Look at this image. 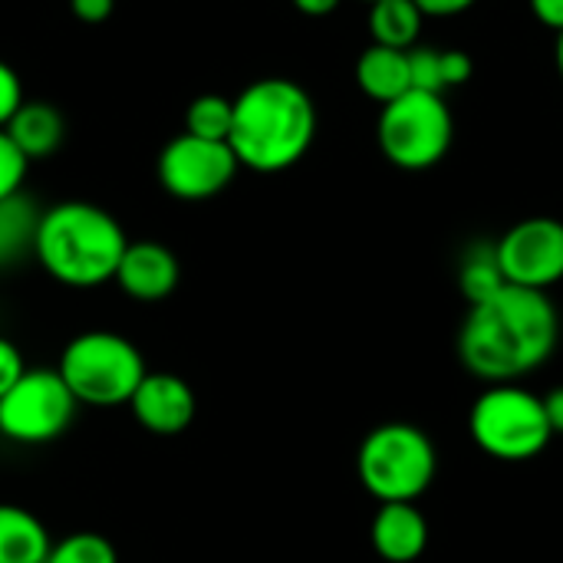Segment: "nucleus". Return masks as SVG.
<instances>
[{"mask_svg": "<svg viewBox=\"0 0 563 563\" xmlns=\"http://www.w3.org/2000/svg\"><path fill=\"white\" fill-rule=\"evenodd\" d=\"M409 82H412V89L445 96V86H442V49L439 46L416 43L409 49Z\"/></svg>", "mask_w": 563, "mask_h": 563, "instance_id": "4be33fe9", "label": "nucleus"}, {"mask_svg": "<svg viewBox=\"0 0 563 563\" xmlns=\"http://www.w3.org/2000/svg\"><path fill=\"white\" fill-rule=\"evenodd\" d=\"M20 102H23V82H20L16 69L0 59V129L20 109Z\"/></svg>", "mask_w": 563, "mask_h": 563, "instance_id": "b1692460", "label": "nucleus"}, {"mask_svg": "<svg viewBox=\"0 0 563 563\" xmlns=\"http://www.w3.org/2000/svg\"><path fill=\"white\" fill-rule=\"evenodd\" d=\"M505 284L528 290H551L563 280V221L538 214L511 224L495 241Z\"/></svg>", "mask_w": 563, "mask_h": 563, "instance_id": "9d476101", "label": "nucleus"}, {"mask_svg": "<svg viewBox=\"0 0 563 563\" xmlns=\"http://www.w3.org/2000/svg\"><path fill=\"white\" fill-rule=\"evenodd\" d=\"M528 7L538 23H544L554 33H563V0H528Z\"/></svg>", "mask_w": 563, "mask_h": 563, "instance_id": "cd10ccee", "label": "nucleus"}, {"mask_svg": "<svg viewBox=\"0 0 563 563\" xmlns=\"http://www.w3.org/2000/svg\"><path fill=\"white\" fill-rule=\"evenodd\" d=\"M53 538L30 508L0 501V563H43Z\"/></svg>", "mask_w": 563, "mask_h": 563, "instance_id": "dca6fc26", "label": "nucleus"}, {"mask_svg": "<svg viewBox=\"0 0 563 563\" xmlns=\"http://www.w3.org/2000/svg\"><path fill=\"white\" fill-rule=\"evenodd\" d=\"M561 340V317L544 290L505 284L472 303L459 330V360L482 383H518L541 369Z\"/></svg>", "mask_w": 563, "mask_h": 563, "instance_id": "f257e3e1", "label": "nucleus"}, {"mask_svg": "<svg viewBox=\"0 0 563 563\" xmlns=\"http://www.w3.org/2000/svg\"><path fill=\"white\" fill-rule=\"evenodd\" d=\"M181 277L178 257L158 241H129L115 267V287L135 303H158L175 294Z\"/></svg>", "mask_w": 563, "mask_h": 563, "instance_id": "f8f14e48", "label": "nucleus"}, {"mask_svg": "<svg viewBox=\"0 0 563 563\" xmlns=\"http://www.w3.org/2000/svg\"><path fill=\"white\" fill-rule=\"evenodd\" d=\"M300 13H307V16H327V13H333L343 0H290Z\"/></svg>", "mask_w": 563, "mask_h": 563, "instance_id": "7c9ffc66", "label": "nucleus"}, {"mask_svg": "<svg viewBox=\"0 0 563 563\" xmlns=\"http://www.w3.org/2000/svg\"><path fill=\"white\" fill-rule=\"evenodd\" d=\"M541 399H544V416H548L551 432H554V435H563V386L551 389V393L541 396Z\"/></svg>", "mask_w": 563, "mask_h": 563, "instance_id": "c756f323", "label": "nucleus"}, {"mask_svg": "<svg viewBox=\"0 0 563 563\" xmlns=\"http://www.w3.org/2000/svg\"><path fill=\"white\" fill-rule=\"evenodd\" d=\"M554 63H558V76L563 79V33H558V43H554Z\"/></svg>", "mask_w": 563, "mask_h": 563, "instance_id": "2f4dec72", "label": "nucleus"}, {"mask_svg": "<svg viewBox=\"0 0 563 563\" xmlns=\"http://www.w3.org/2000/svg\"><path fill=\"white\" fill-rule=\"evenodd\" d=\"M356 86L373 102L386 106L412 89L409 82V49H389L369 43L356 59Z\"/></svg>", "mask_w": 563, "mask_h": 563, "instance_id": "2eb2a0df", "label": "nucleus"}, {"mask_svg": "<svg viewBox=\"0 0 563 563\" xmlns=\"http://www.w3.org/2000/svg\"><path fill=\"white\" fill-rule=\"evenodd\" d=\"M231 119H234V99L205 92V96L191 99V106L185 112V132L198 135V139H211V142H228Z\"/></svg>", "mask_w": 563, "mask_h": 563, "instance_id": "aec40b11", "label": "nucleus"}, {"mask_svg": "<svg viewBox=\"0 0 563 563\" xmlns=\"http://www.w3.org/2000/svg\"><path fill=\"white\" fill-rule=\"evenodd\" d=\"M317 139V106L287 76H264L234 96L228 145L238 165L274 175L294 168Z\"/></svg>", "mask_w": 563, "mask_h": 563, "instance_id": "f03ea898", "label": "nucleus"}, {"mask_svg": "<svg viewBox=\"0 0 563 563\" xmlns=\"http://www.w3.org/2000/svg\"><path fill=\"white\" fill-rule=\"evenodd\" d=\"M158 185L178 201H208L221 195L238 175V155L228 142H211L198 135H175L158 152Z\"/></svg>", "mask_w": 563, "mask_h": 563, "instance_id": "1a4fd4ad", "label": "nucleus"}, {"mask_svg": "<svg viewBox=\"0 0 563 563\" xmlns=\"http://www.w3.org/2000/svg\"><path fill=\"white\" fill-rule=\"evenodd\" d=\"M366 3H376V0H366Z\"/></svg>", "mask_w": 563, "mask_h": 563, "instance_id": "473e14b6", "label": "nucleus"}, {"mask_svg": "<svg viewBox=\"0 0 563 563\" xmlns=\"http://www.w3.org/2000/svg\"><path fill=\"white\" fill-rule=\"evenodd\" d=\"M40 214V205L23 191L0 198V271L33 257Z\"/></svg>", "mask_w": 563, "mask_h": 563, "instance_id": "f3484780", "label": "nucleus"}, {"mask_svg": "<svg viewBox=\"0 0 563 563\" xmlns=\"http://www.w3.org/2000/svg\"><path fill=\"white\" fill-rule=\"evenodd\" d=\"M26 155L10 142V135L0 129V198H10L16 191H23V181H26Z\"/></svg>", "mask_w": 563, "mask_h": 563, "instance_id": "5701e85b", "label": "nucleus"}, {"mask_svg": "<svg viewBox=\"0 0 563 563\" xmlns=\"http://www.w3.org/2000/svg\"><path fill=\"white\" fill-rule=\"evenodd\" d=\"M3 132L26 155V162H36V158H49L63 145L66 125H63V115L53 102L23 99L20 109L10 115V122L3 125Z\"/></svg>", "mask_w": 563, "mask_h": 563, "instance_id": "4468645a", "label": "nucleus"}, {"mask_svg": "<svg viewBox=\"0 0 563 563\" xmlns=\"http://www.w3.org/2000/svg\"><path fill=\"white\" fill-rule=\"evenodd\" d=\"M43 563H119V554L109 538L96 531H76L53 541Z\"/></svg>", "mask_w": 563, "mask_h": 563, "instance_id": "412c9836", "label": "nucleus"}, {"mask_svg": "<svg viewBox=\"0 0 563 563\" xmlns=\"http://www.w3.org/2000/svg\"><path fill=\"white\" fill-rule=\"evenodd\" d=\"M369 541L386 563H416L429 548V521L412 501L379 505L369 525Z\"/></svg>", "mask_w": 563, "mask_h": 563, "instance_id": "ddd939ff", "label": "nucleus"}, {"mask_svg": "<svg viewBox=\"0 0 563 563\" xmlns=\"http://www.w3.org/2000/svg\"><path fill=\"white\" fill-rule=\"evenodd\" d=\"M426 13L416 0H376L369 3V36L376 46L412 49L422 36Z\"/></svg>", "mask_w": 563, "mask_h": 563, "instance_id": "a211bd4d", "label": "nucleus"}, {"mask_svg": "<svg viewBox=\"0 0 563 563\" xmlns=\"http://www.w3.org/2000/svg\"><path fill=\"white\" fill-rule=\"evenodd\" d=\"M115 0H69V10L82 23H106L112 16Z\"/></svg>", "mask_w": 563, "mask_h": 563, "instance_id": "bb28decb", "label": "nucleus"}, {"mask_svg": "<svg viewBox=\"0 0 563 563\" xmlns=\"http://www.w3.org/2000/svg\"><path fill=\"white\" fill-rule=\"evenodd\" d=\"M475 3H478V0H416V7H419L426 16H439V20L459 16V13L472 10Z\"/></svg>", "mask_w": 563, "mask_h": 563, "instance_id": "c85d7f7f", "label": "nucleus"}, {"mask_svg": "<svg viewBox=\"0 0 563 563\" xmlns=\"http://www.w3.org/2000/svg\"><path fill=\"white\" fill-rule=\"evenodd\" d=\"M360 485L379 505L419 501L439 475V452L429 432L409 422L376 426L356 452Z\"/></svg>", "mask_w": 563, "mask_h": 563, "instance_id": "39448f33", "label": "nucleus"}, {"mask_svg": "<svg viewBox=\"0 0 563 563\" xmlns=\"http://www.w3.org/2000/svg\"><path fill=\"white\" fill-rule=\"evenodd\" d=\"M505 287V274L498 267V254H495V241L492 244H472L462 254V267H459V290L462 297L472 303H482L488 297H495Z\"/></svg>", "mask_w": 563, "mask_h": 563, "instance_id": "6ab92c4d", "label": "nucleus"}, {"mask_svg": "<svg viewBox=\"0 0 563 563\" xmlns=\"http://www.w3.org/2000/svg\"><path fill=\"white\" fill-rule=\"evenodd\" d=\"M26 373V363H23V353L16 343H10L7 336H0V396Z\"/></svg>", "mask_w": 563, "mask_h": 563, "instance_id": "a878e982", "label": "nucleus"}, {"mask_svg": "<svg viewBox=\"0 0 563 563\" xmlns=\"http://www.w3.org/2000/svg\"><path fill=\"white\" fill-rule=\"evenodd\" d=\"M475 73V59L465 49H442V86L455 89L465 86Z\"/></svg>", "mask_w": 563, "mask_h": 563, "instance_id": "393cba45", "label": "nucleus"}, {"mask_svg": "<svg viewBox=\"0 0 563 563\" xmlns=\"http://www.w3.org/2000/svg\"><path fill=\"white\" fill-rule=\"evenodd\" d=\"M129 238L122 224L92 201H59L40 214L33 257L63 287L92 290L115 277Z\"/></svg>", "mask_w": 563, "mask_h": 563, "instance_id": "7ed1b4c3", "label": "nucleus"}, {"mask_svg": "<svg viewBox=\"0 0 563 563\" xmlns=\"http://www.w3.org/2000/svg\"><path fill=\"white\" fill-rule=\"evenodd\" d=\"M76 409L56 369H26L0 396V435L13 445H49L73 426Z\"/></svg>", "mask_w": 563, "mask_h": 563, "instance_id": "6e6552de", "label": "nucleus"}, {"mask_svg": "<svg viewBox=\"0 0 563 563\" xmlns=\"http://www.w3.org/2000/svg\"><path fill=\"white\" fill-rule=\"evenodd\" d=\"M376 142L396 168L426 172L449 155L455 142V115L445 96L409 89L379 109Z\"/></svg>", "mask_w": 563, "mask_h": 563, "instance_id": "0eeeda50", "label": "nucleus"}, {"mask_svg": "<svg viewBox=\"0 0 563 563\" xmlns=\"http://www.w3.org/2000/svg\"><path fill=\"white\" fill-rule=\"evenodd\" d=\"M129 409L145 432L158 439H172V435H181L195 422L198 402H195L191 386L181 376L145 373V379L129 399Z\"/></svg>", "mask_w": 563, "mask_h": 563, "instance_id": "9b49d317", "label": "nucleus"}, {"mask_svg": "<svg viewBox=\"0 0 563 563\" xmlns=\"http://www.w3.org/2000/svg\"><path fill=\"white\" fill-rule=\"evenodd\" d=\"M472 442L495 462H531L538 459L554 432L544 416V399L518 383H492L468 412Z\"/></svg>", "mask_w": 563, "mask_h": 563, "instance_id": "423d86ee", "label": "nucleus"}, {"mask_svg": "<svg viewBox=\"0 0 563 563\" xmlns=\"http://www.w3.org/2000/svg\"><path fill=\"white\" fill-rule=\"evenodd\" d=\"M56 373L63 376L66 389L79 406L115 409V406H129L148 366L142 350L122 333L86 330L63 346Z\"/></svg>", "mask_w": 563, "mask_h": 563, "instance_id": "20e7f679", "label": "nucleus"}]
</instances>
